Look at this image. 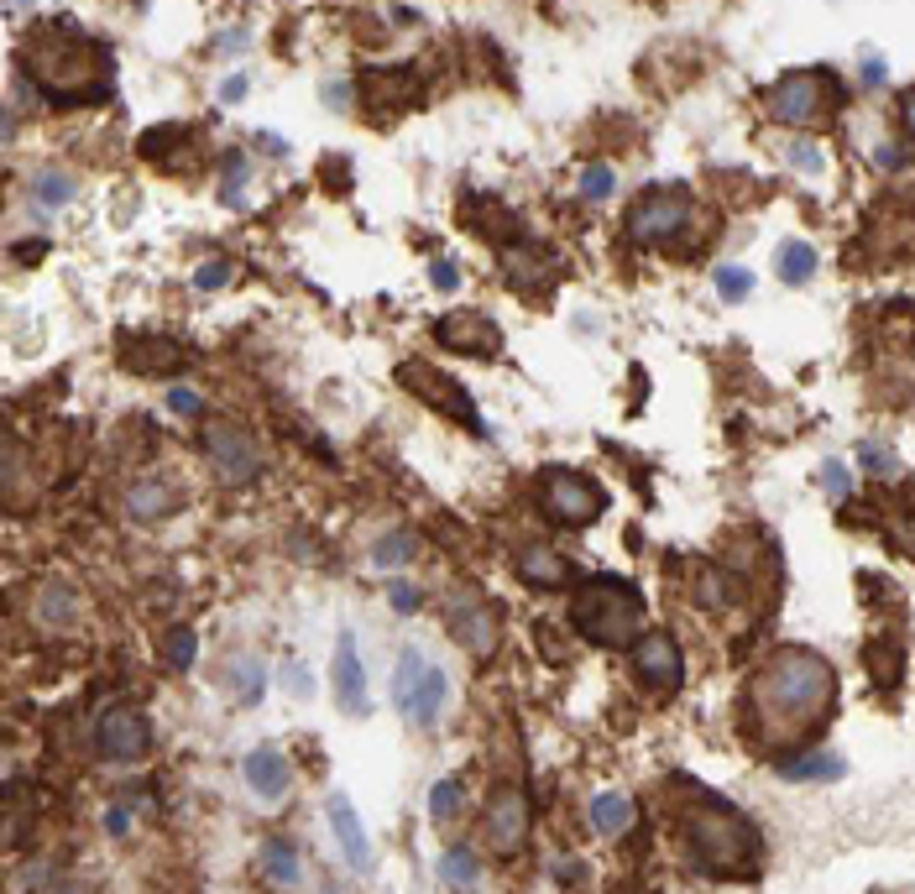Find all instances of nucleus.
Here are the masks:
<instances>
[{"label":"nucleus","instance_id":"nucleus-34","mask_svg":"<svg viewBox=\"0 0 915 894\" xmlns=\"http://www.w3.org/2000/svg\"><path fill=\"white\" fill-rule=\"evenodd\" d=\"M241 183H246V157L231 152L225 157V183H220V199L225 204H241Z\"/></svg>","mask_w":915,"mask_h":894},{"label":"nucleus","instance_id":"nucleus-37","mask_svg":"<svg viewBox=\"0 0 915 894\" xmlns=\"http://www.w3.org/2000/svg\"><path fill=\"white\" fill-rule=\"evenodd\" d=\"M895 544L905 549V555H915V497H910V508H900V518H895Z\"/></svg>","mask_w":915,"mask_h":894},{"label":"nucleus","instance_id":"nucleus-21","mask_svg":"<svg viewBox=\"0 0 915 894\" xmlns=\"http://www.w3.org/2000/svg\"><path fill=\"white\" fill-rule=\"evenodd\" d=\"M633 821H638V806H633L628 795L607 790V795L591 800V827H597L602 837H623V832H633Z\"/></svg>","mask_w":915,"mask_h":894},{"label":"nucleus","instance_id":"nucleus-16","mask_svg":"<svg viewBox=\"0 0 915 894\" xmlns=\"http://www.w3.org/2000/svg\"><path fill=\"white\" fill-rule=\"evenodd\" d=\"M330 832L340 842V853H346V863L356 868V874H366L372 868V847H366V832H361V816L346 795H330Z\"/></svg>","mask_w":915,"mask_h":894},{"label":"nucleus","instance_id":"nucleus-45","mask_svg":"<svg viewBox=\"0 0 915 894\" xmlns=\"http://www.w3.org/2000/svg\"><path fill=\"white\" fill-rule=\"evenodd\" d=\"M241 42H246V32H241V27H236V32H220V37H215V53L231 58V53H241Z\"/></svg>","mask_w":915,"mask_h":894},{"label":"nucleus","instance_id":"nucleus-8","mask_svg":"<svg viewBox=\"0 0 915 894\" xmlns=\"http://www.w3.org/2000/svg\"><path fill=\"white\" fill-rule=\"evenodd\" d=\"M204 455L215 461V471H220V481H231V487H241V481H257L262 476V455H257V445L246 440V429H236V424H204Z\"/></svg>","mask_w":915,"mask_h":894},{"label":"nucleus","instance_id":"nucleus-32","mask_svg":"<svg viewBox=\"0 0 915 894\" xmlns=\"http://www.w3.org/2000/svg\"><path fill=\"white\" fill-rule=\"evenodd\" d=\"M194 649H199V638L189 633V628H173V638H168V670H189L194 664Z\"/></svg>","mask_w":915,"mask_h":894},{"label":"nucleus","instance_id":"nucleus-14","mask_svg":"<svg viewBox=\"0 0 915 894\" xmlns=\"http://www.w3.org/2000/svg\"><path fill=\"white\" fill-rule=\"evenodd\" d=\"M633 670L644 675L654 691H675L680 685V649L670 633H644L633 644Z\"/></svg>","mask_w":915,"mask_h":894},{"label":"nucleus","instance_id":"nucleus-18","mask_svg":"<svg viewBox=\"0 0 915 894\" xmlns=\"http://www.w3.org/2000/svg\"><path fill=\"white\" fill-rule=\"evenodd\" d=\"M518 576L529 586L560 591V586H570V560L555 555V549H544V544H534V549H518Z\"/></svg>","mask_w":915,"mask_h":894},{"label":"nucleus","instance_id":"nucleus-49","mask_svg":"<svg viewBox=\"0 0 915 894\" xmlns=\"http://www.w3.org/2000/svg\"><path fill=\"white\" fill-rule=\"evenodd\" d=\"M900 116H905V126L915 131V89H910V95H905V105H900Z\"/></svg>","mask_w":915,"mask_h":894},{"label":"nucleus","instance_id":"nucleus-39","mask_svg":"<svg viewBox=\"0 0 915 894\" xmlns=\"http://www.w3.org/2000/svg\"><path fill=\"white\" fill-rule=\"evenodd\" d=\"M387 602H393V612L408 617V612H419V591L403 586V581H393V586H387Z\"/></svg>","mask_w":915,"mask_h":894},{"label":"nucleus","instance_id":"nucleus-13","mask_svg":"<svg viewBox=\"0 0 915 894\" xmlns=\"http://www.w3.org/2000/svg\"><path fill=\"white\" fill-rule=\"evenodd\" d=\"M434 335H440V346L466 351V356H497L502 351V330L482 314H445L440 325H434Z\"/></svg>","mask_w":915,"mask_h":894},{"label":"nucleus","instance_id":"nucleus-40","mask_svg":"<svg viewBox=\"0 0 915 894\" xmlns=\"http://www.w3.org/2000/svg\"><path fill=\"white\" fill-rule=\"evenodd\" d=\"M429 283L440 288V293H455V288H461V272H455L450 262H434V267H429Z\"/></svg>","mask_w":915,"mask_h":894},{"label":"nucleus","instance_id":"nucleus-5","mask_svg":"<svg viewBox=\"0 0 915 894\" xmlns=\"http://www.w3.org/2000/svg\"><path fill=\"white\" fill-rule=\"evenodd\" d=\"M95 748L110 764H142L152 748V727L136 706H105L95 717Z\"/></svg>","mask_w":915,"mask_h":894},{"label":"nucleus","instance_id":"nucleus-17","mask_svg":"<svg viewBox=\"0 0 915 894\" xmlns=\"http://www.w3.org/2000/svg\"><path fill=\"white\" fill-rule=\"evenodd\" d=\"M241 774H246V785L257 790L262 800H278V795H288V759H283L278 748H257V753H246Z\"/></svg>","mask_w":915,"mask_h":894},{"label":"nucleus","instance_id":"nucleus-3","mask_svg":"<svg viewBox=\"0 0 915 894\" xmlns=\"http://www.w3.org/2000/svg\"><path fill=\"white\" fill-rule=\"evenodd\" d=\"M685 842H691V858L701 874L712 879H743L753 868V827L722 806L717 795H701L691 816H685Z\"/></svg>","mask_w":915,"mask_h":894},{"label":"nucleus","instance_id":"nucleus-46","mask_svg":"<svg viewBox=\"0 0 915 894\" xmlns=\"http://www.w3.org/2000/svg\"><path fill=\"white\" fill-rule=\"evenodd\" d=\"M246 89H251V84H246V79L236 74V79H225V89H220V100H225V105H236V100H246Z\"/></svg>","mask_w":915,"mask_h":894},{"label":"nucleus","instance_id":"nucleus-36","mask_svg":"<svg viewBox=\"0 0 915 894\" xmlns=\"http://www.w3.org/2000/svg\"><path fill=\"white\" fill-rule=\"evenodd\" d=\"M581 194H586L591 204H602V199L612 194V173H607V168H586V173H581Z\"/></svg>","mask_w":915,"mask_h":894},{"label":"nucleus","instance_id":"nucleus-35","mask_svg":"<svg viewBox=\"0 0 915 894\" xmlns=\"http://www.w3.org/2000/svg\"><path fill=\"white\" fill-rule=\"evenodd\" d=\"M236 696H241V701H257V696H262V664H257V659L236 664Z\"/></svg>","mask_w":915,"mask_h":894},{"label":"nucleus","instance_id":"nucleus-27","mask_svg":"<svg viewBox=\"0 0 915 894\" xmlns=\"http://www.w3.org/2000/svg\"><path fill=\"white\" fill-rule=\"evenodd\" d=\"M408 560H414V534H403V529L387 534V539L372 549V565H377V570H393V565H408Z\"/></svg>","mask_w":915,"mask_h":894},{"label":"nucleus","instance_id":"nucleus-22","mask_svg":"<svg viewBox=\"0 0 915 894\" xmlns=\"http://www.w3.org/2000/svg\"><path fill=\"white\" fill-rule=\"evenodd\" d=\"M126 513L136 518V523H152V518H163V513H173V492L163 487V481H136V487H126Z\"/></svg>","mask_w":915,"mask_h":894},{"label":"nucleus","instance_id":"nucleus-23","mask_svg":"<svg viewBox=\"0 0 915 894\" xmlns=\"http://www.w3.org/2000/svg\"><path fill=\"white\" fill-rule=\"evenodd\" d=\"M440 706H445V675H440V670H424V680H419L414 701H408V722L429 727L434 717H440Z\"/></svg>","mask_w":915,"mask_h":894},{"label":"nucleus","instance_id":"nucleus-24","mask_svg":"<svg viewBox=\"0 0 915 894\" xmlns=\"http://www.w3.org/2000/svg\"><path fill=\"white\" fill-rule=\"evenodd\" d=\"M262 868H267V879L283 884V889L299 884V853H293V842H288V837H272V842L262 847Z\"/></svg>","mask_w":915,"mask_h":894},{"label":"nucleus","instance_id":"nucleus-31","mask_svg":"<svg viewBox=\"0 0 915 894\" xmlns=\"http://www.w3.org/2000/svg\"><path fill=\"white\" fill-rule=\"evenodd\" d=\"M717 293L738 304V298L753 293V272H748V267H717Z\"/></svg>","mask_w":915,"mask_h":894},{"label":"nucleus","instance_id":"nucleus-9","mask_svg":"<svg viewBox=\"0 0 915 894\" xmlns=\"http://www.w3.org/2000/svg\"><path fill=\"white\" fill-rule=\"evenodd\" d=\"M398 377H403V387H408V393H419L424 403H434V408H440V414L461 419L471 434H487L482 414H476V403H471V398H466V393H461V387H455L450 377H440V372H434V366L414 361V366H403Z\"/></svg>","mask_w":915,"mask_h":894},{"label":"nucleus","instance_id":"nucleus-42","mask_svg":"<svg viewBox=\"0 0 915 894\" xmlns=\"http://www.w3.org/2000/svg\"><path fill=\"white\" fill-rule=\"evenodd\" d=\"M168 408H173V414H199V398L189 393V387H173V393H168Z\"/></svg>","mask_w":915,"mask_h":894},{"label":"nucleus","instance_id":"nucleus-10","mask_svg":"<svg viewBox=\"0 0 915 894\" xmlns=\"http://www.w3.org/2000/svg\"><path fill=\"white\" fill-rule=\"evenodd\" d=\"M487 842L497 847L502 858L518 853V847L529 842V795H523L518 785L492 790V806H487Z\"/></svg>","mask_w":915,"mask_h":894},{"label":"nucleus","instance_id":"nucleus-15","mask_svg":"<svg viewBox=\"0 0 915 894\" xmlns=\"http://www.w3.org/2000/svg\"><path fill=\"white\" fill-rule=\"evenodd\" d=\"M335 701L346 717L366 712V675H361V654H356L351 633H340V644H335Z\"/></svg>","mask_w":915,"mask_h":894},{"label":"nucleus","instance_id":"nucleus-19","mask_svg":"<svg viewBox=\"0 0 915 894\" xmlns=\"http://www.w3.org/2000/svg\"><path fill=\"white\" fill-rule=\"evenodd\" d=\"M32 617L42 628L63 633V628H74V617H79V596L68 591L63 581H48V586H37V596H32Z\"/></svg>","mask_w":915,"mask_h":894},{"label":"nucleus","instance_id":"nucleus-12","mask_svg":"<svg viewBox=\"0 0 915 894\" xmlns=\"http://www.w3.org/2000/svg\"><path fill=\"white\" fill-rule=\"evenodd\" d=\"M450 633L461 638L476 659H482V654L497 649V612L482 602V596L461 591V596H450Z\"/></svg>","mask_w":915,"mask_h":894},{"label":"nucleus","instance_id":"nucleus-38","mask_svg":"<svg viewBox=\"0 0 915 894\" xmlns=\"http://www.w3.org/2000/svg\"><path fill=\"white\" fill-rule=\"evenodd\" d=\"M821 487H827L832 497H848V492H853V481H848V466H837V461H832V466H821Z\"/></svg>","mask_w":915,"mask_h":894},{"label":"nucleus","instance_id":"nucleus-43","mask_svg":"<svg viewBox=\"0 0 915 894\" xmlns=\"http://www.w3.org/2000/svg\"><path fill=\"white\" fill-rule=\"evenodd\" d=\"M126 827H131V811H126V806H110V811H105V832H110V837H126Z\"/></svg>","mask_w":915,"mask_h":894},{"label":"nucleus","instance_id":"nucleus-1","mask_svg":"<svg viewBox=\"0 0 915 894\" xmlns=\"http://www.w3.org/2000/svg\"><path fill=\"white\" fill-rule=\"evenodd\" d=\"M837 696L832 664L811 649L774 654L759 680H753V717H759V743H795L821 722V712Z\"/></svg>","mask_w":915,"mask_h":894},{"label":"nucleus","instance_id":"nucleus-30","mask_svg":"<svg viewBox=\"0 0 915 894\" xmlns=\"http://www.w3.org/2000/svg\"><path fill=\"white\" fill-rule=\"evenodd\" d=\"M455 811H461V785H455V779H440V785L429 790V821H440V827H445Z\"/></svg>","mask_w":915,"mask_h":894},{"label":"nucleus","instance_id":"nucleus-6","mask_svg":"<svg viewBox=\"0 0 915 894\" xmlns=\"http://www.w3.org/2000/svg\"><path fill=\"white\" fill-rule=\"evenodd\" d=\"M827 89H837L821 68H806V74H790L769 89V116L785 126H811L827 110Z\"/></svg>","mask_w":915,"mask_h":894},{"label":"nucleus","instance_id":"nucleus-48","mask_svg":"<svg viewBox=\"0 0 915 894\" xmlns=\"http://www.w3.org/2000/svg\"><path fill=\"white\" fill-rule=\"evenodd\" d=\"M293 691H299V696H309V691H314V680L299 670V664H293Z\"/></svg>","mask_w":915,"mask_h":894},{"label":"nucleus","instance_id":"nucleus-26","mask_svg":"<svg viewBox=\"0 0 915 894\" xmlns=\"http://www.w3.org/2000/svg\"><path fill=\"white\" fill-rule=\"evenodd\" d=\"M424 670H429V664H424V654H419V649H403V654H398V675H393V701L403 706V712H408V701H414V691H419Z\"/></svg>","mask_w":915,"mask_h":894},{"label":"nucleus","instance_id":"nucleus-28","mask_svg":"<svg viewBox=\"0 0 915 894\" xmlns=\"http://www.w3.org/2000/svg\"><path fill=\"white\" fill-rule=\"evenodd\" d=\"M440 879L455 884V889H471L476 884V858L466 853V847H450V853L440 858Z\"/></svg>","mask_w":915,"mask_h":894},{"label":"nucleus","instance_id":"nucleus-44","mask_svg":"<svg viewBox=\"0 0 915 894\" xmlns=\"http://www.w3.org/2000/svg\"><path fill=\"white\" fill-rule=\"evenodd\" d=\"M790 163L806 168V173H821V152L816 147H790Z\"/></svg>","mask_w":915,"mask_h":894},{"label":"nucleus","instance_id":"nucleus-50","mask_svg":"<svg viewBox=\"0 0 915 894\" xmlns=\"http://www.w3.org/2000/svg\"><path fill=\"white\" fill-rule=\"evenodd\" d=\"M874 157H879V163H884V168H900V152H895V147H879Z\"/></svg>","mask_w":915,"mask_h":894},{"label":"nucleus","instance_id":"nucleus-20","mask_svg":"<svg viewBox=\"0 0 915 894\" xmlns=\"http://www.w3.org/2000/svg\"><path fill=\"white\" fill-rule=\"evenodd\" d=\"M121 366L126 372H173V366H183V351L168 340H126Z\"/></svg>","mask_w":915,"mask_h":894},{"label":"nucleus","instance_id":"nucleus-47","mask_svg":"<svg viewBox=\"0 0 915 894\" xmlns=\"http://www.w3.org/2000/svg\"><path fill=\"white\" fill-rule=\"evenodd\" d=\"M863 84H884V63H879V58L863 63Z\"/></svg>","mask_w":915,"mask_h":894},{"label":"nucleus","instance_id":"nucleus-33","mask_svg":"<svg viewBox=\"0 0 915 894\" xmlns=\"http://www.w3.org/2000/svg\"><path fill=\"white\" fill-rule=\"evenodd\" d=\"M37 199L42 204H68V199H74V178H68V173H42L37 178Z\"/></svg>","mask_w":915,"mask_h":894},{"label":"nucleus","instance_id":"nucleus-29","mask_svg":"<svg viewBox=\"0 0 915 894\" xmlns=\"http://www.w3.org/2000/svg\"><path fill=\"white\" fill-rule=\"evenodd\" d=\"M780 774L785 779H837L842 774V759H837V753H816V759H806V764L790 759V764H780Z\"/></svg>","mask_w":915,"mask_h":894},{"label":"nucleus","instance_id":"nucleus-4","mask_svg":"<svg viewBox=\"0 0 915 894\" xmlns=\"http://www.w3.org/2000/svg\"><path fill=\"white\" fill-rule=\"evenodd\" d=\"M638 617H644V602H638V591L628 581H617V576H597L576 596V628L591 638V644H623V638L638 633Z\"/></svg>","mask_w":915,"mask_h":894},{"label":"nucleus","instance_id":"nucleus-41","mask_svg":"<svg viewBox=\"0 0 915 894\" xmlns=\"http://www.w3.org/2000/svg\"><path fill=\"white\" fill-rule=\"evenodd\" d=\"M225 278H231V267H225V262H210V267L194 272V288H225Z\"/></svg>","mask_w":915,"mask_h":894},{"label":"nucleus","instance_id":"nucleus-2","mask_svg":"<svg viewBox=\"0 0 915 894\" xmlns=\"http://www.w3.org/2000/svg\"><path fill=\"white\" fill-rule=\"evenodd\" d=\"M21 74H27L42 95H53L63 105H79V100L95 105V100H110L116 63H110V53L95 37H84L74 21H42V27L27 32Z\"/></svg>","mask_w":915,"mask_h":894},{"label":"nucleus","instance_id":"nucleus-7","mask_svg":"<svg viewBox=\"0 0 915 894\" xmlns=\"http://www.w3.org/2000/svg\"><path fill=\"white\" fill-rule=\"evenodd\" d=\"M685 220H691V199H685V189H649L644 199L633 204V215H628V236L638 246H659V241H670Z\"/></svg>","mask_w":915,"mask_h":894},{"label":"nucleus","instance_id":"nucleus-11","mask_svg":"<svg viewBox=\"0 0 915 894\" xmlns=\"http://www.w3.org/2000/svg\"><path fill=\"white\" fill-rule=\"evenodd\" d=\"M544 508L560 523H591L602 513V492L591 487V481L570 476V471H549L544 476Z\"/></svg>","mask_w":915,"mask_h":894},{"label":"nucleus","instance_id":"nucleus-25","mask_svg":"<svg viewBox=\"0 0 915 894\" xmlns=\"http://www.w3.org/2000/svg\"><path fill=\"white\" fill-rule=\"evenodd\" d=\"M774 267H780V278H785V283H795V288H800V283H811V278H816V251H811L806 241H790V246H780V262H774Z\"/></svg>","mask_w":915,"mask_h":894}]
</instances>
